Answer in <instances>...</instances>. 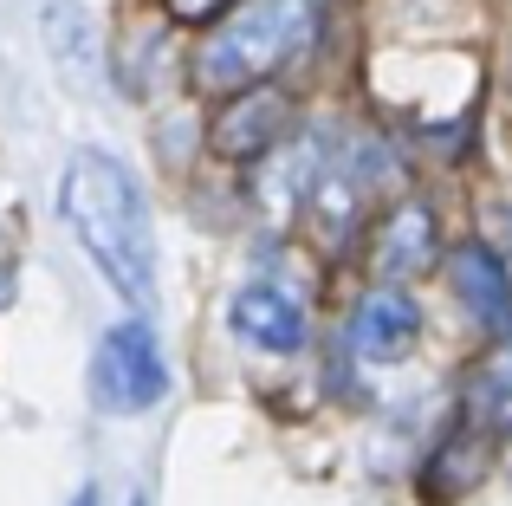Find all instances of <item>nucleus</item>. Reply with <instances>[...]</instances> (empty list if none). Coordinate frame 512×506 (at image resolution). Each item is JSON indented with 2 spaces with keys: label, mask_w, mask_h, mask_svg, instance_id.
<instances>
[{
  "label": "nucleus",
  "mask_w": 512,
  "mask_h": 506,
  "mask_svg": "<svg viewBox=\"0 0 512 506\" xmlns=\"http://www.w3.org/2000/svg\"><path fill=\"white\" fill-rule=\"evenodd\" d=\"M59 215L78 234V247L98 260V273L143 305L156 292V241H150V208L130 169L104 150H78L59 176Z\"/></svg>",
  "instance_id": "1"
},
{
  "label": "nucleus",
  "mask_w": 512,
  "mask_h": 506,
  "mask_svg": "<svg viewBox=\"0 0 512 506\" xmlns=\"http://www.w3.org/2000/svg\"><path fill=\"white\" fill-rule=\"evenodd\" d=\"M318 13H325V0H234L195 52V85L240 91L273 78L318 39Z\"/></svg>",
  "instance_id": "2"
},
{
  "label": "nucleus",
  "mask_w": 512,
  "mask_h": 506,
  "mask_svg": "<svg viewBox=\"0 0 512 506\" xmlns=\"http://www.w3.org/2000/svg\"><path fill=\"white\" fill-rule=\"evenodd\" d=\"M169 390V364L163 344L150 338V325H111L98 338V357H91V403L104 416H143L156 409Z\"/></svg>",
  "instance_id": "3"
},
{
  "label": "nucleus",
  "mask_w": 512,
  "mask_h": 506,
  "mask_svg": "<svg viewBox=\"0 0 512 506\" xmlns=\"http://www.w3.org/2000/svg\"><path fill=\"white\" fill-rule=\"evenodd\" d=\"M415 338H422V305H415L409 286H376V292H363L357 312H350V351L370 357V364L409 357Z\"/></svg>",
  "instance_id": "4"
},
{
  "label": "nucleus",
  "mask_w": 512,
  "mask_h": 506,
  "mask_svg": "<svg viewBox=\"0 0 512 506\" xmlns=\"http://www.w3.org/2000/svg\"><path fill=\"white\" fill-rule=\"evenodd\" d=\"M292 124V98L279 85H240L234 104H227L221 117H214V150L227 156V163H253V156H266L279 143V130Z\"/></svg>",
  "instance_id": "5"
},
{
  "label": "nucleus",
  "mask_w": 512,
  "mask_h": 506,
  "mask_svg": "<svg viewBox=\"0 0 512 506\" xmlns=\"http://www.w3.org/2000/svg\"><path fill=\"white\" fill-rule=\"evenodd\" d=\"M227 318H234V338H247L253 351H299L305 344V305L292 299L286 286H240L234 305H227Z\"/></svg>",
  "instance_id": "6"
},
{
  "label": "nucleus",
  "mask_w": 512,
  "mask_h": 506,
  "mask_svg": "<svg viewBox=\"0 0 512 506\" xmlns=\"http://www.w3.org/2000/svg\"><path fill=\"white\" fill-rule=\"evenodd\" d=\"M454 292H461V305L493 331V338L512 331V273H506V260L493 247L467 241L461 253H454Z\"/></svg>",
  "instance_id": "7"
},
{
  "label": "nucleus",
  "mask_w": 512,
  "mask_h": 506,
  "mask_svg": "<svg viewBox=\"0 0 512 506\" xmlns=\"http://www.w3.org/2000/svg\"><path fill=\"white\" fill-rule=\"evenodd\" d=\"M39 33H46V52L72 85H98L104 52H98V26L78 13V0H46L39 7Z\"/></svg>",
  "instance_id": "8"
},
{
  "label": "nucleus",
  "mask_w": 512,
  "mask_h": 506,
  "mask_svg": "<svg viewBox=\"0 0 512 506\" xmlns=\"http://www.w3.org/2000/svg\"><path fill=\"white\" fill-rule=\"evenodd\" d=\"M428 260H435V215H428L422 202H402L396 215L383 221V234H376V266H383L389 279H409V273H422Z\"/></svg>",
  "instance_id": "9"
},
{
  "label": "nucleus",
  "mask_w": 512,
  "mask_h": 506,
  "mask_svg": "<svg viewBox=\"0 0 512 506\" xmlns=\"http://www.w3.org/2000/svg\"><path fill=\"white\" fill-rule=\"evenodd\" d=\"M163 7L175 13V20H188V26H201V20H221L234 0H163Z\"/></svg>",
  "instance_id": "10"
},
{
  "label": "nucleus",
  "mask_w": 512,
  "mask_h": 506,
  "mask_svg": "<svg viewBox=\"0 0 512 506\" xmlns=\"http://www.w3.org/2000/svg\"><path fill=\"white\" fill-rule=\"evenodd\" d=\"M72 506H98V494H72Z\"/></svg>",
  "instance_id": "11"
},
{
  "label": "nucleus",
  "mask_w": 512,
  "mask_h": 506,
  "mask_svg": "<svg viewBox=\"0 0 512 506\" xmlns=\"http://www.w3.org/2000/svg\"><path fill=\"white\" fill-rule=\"evenodd\" d=\"M137 506H143V500H137Z\"/></svg>",
  "instance_id": "12"
}]
</instances>
